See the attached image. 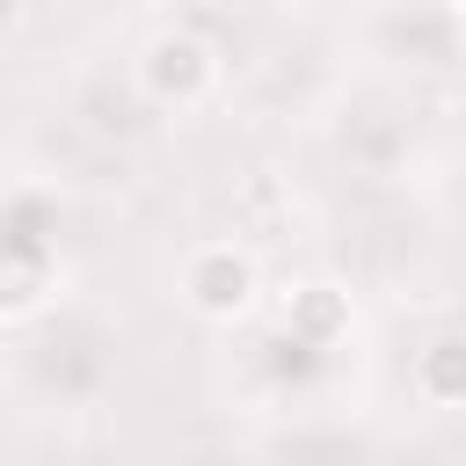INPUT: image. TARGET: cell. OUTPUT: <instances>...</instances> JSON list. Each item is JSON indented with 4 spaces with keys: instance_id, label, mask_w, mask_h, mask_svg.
Instances as JSON below:
<instances>
[{
    "instance_id": "cell-1",
    "label": "cell",
    "mask_w": 466,
    "mask_h": 466,
    "mask_svg": "<svg viewBox=\"0 0 466 466\" xmlns=\"http://www.w3.org/2000/svg\"><path fill=\"white\" fill-rule=\"evenodd\" d=\"M182 306H189L197 320H211V328L248 320V313L262 306V269H255V255L233 248V240L189 248V255H182Z\"/></svg>"
},
{
    "instance_id": "cell-2",
    "label": "cell",
    "mask_w": 466,
    "mask_h": 466,
    "mask_svg": "<svg viewBox=\"0 0 466 466\" xmlns=\"http://www.w3.org/2000/svg\"><path fill=\"white\" fill-rule=\"evenodd\" d=\"M138 87L160 109H204L218 95V51L197 29H153L138 51Z\"/></svg>"
},
{
    "instance_id": "cell-3",
    "label": "cell",
    "mask_w": 466,
    "mask_h": 466,
    "mask_svg": "<svg viewBox=\"0 0 466 466\" xmlns=\"http://www.w3.org/2000/svg\"><path fill=\"white\" fill-rule=\"evenodd\" d=\"M415 393L430 408H466V335H437L415 357Z\"/></svg>"
},
{
    "instance_id": "cell-4",
    "label": "cell",
    "mask_w": 466,
    "mask_h": 466,
    "mask_svg": "<svg viewBox=\"0 0 466 466\" xmlns=\"http://www.w3.org/2000/svg\"><path fill=\"white\" fill-rule=\"evenodd\" d=\"M284 320H299L306 335H335V328H342V299H335V284H299L291 306H284Z\"/></svg>"
}]
</instances>
